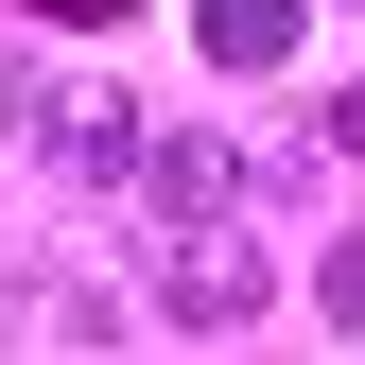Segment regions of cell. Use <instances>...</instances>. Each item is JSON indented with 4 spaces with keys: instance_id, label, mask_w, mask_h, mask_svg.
Returning a JSON list of instances; mask_svg holds the SVG:
<instances>
[{
    "instance_id": "obj_3",
    "label": "cell",
    "mask_w": 365,
    "mask_h": 365,
    "mask_svg": "<svg viewBox=\"0 0 365 365\" xmlns=\"http://www.w3.org/2000/svg\"><path fill=\"white\" fill-rule=\"evenodd\" d=\"M244 209V157L209 140V122H157V157H140V226L174 244V226H226Z\"/></svg>"
},
{
    "instance_id": "obj_2",
    "label": "cell",
    "mask_w": 365,
    "mask_h": 365,
    "mask_svg": "<svg viewBox=\"0 0 365 365\" xmlns=\"http://www.w3.org/2000/svg\"><path fill=\"white\" fill-rule=\"evenodd\" d=\"M157 313L244 331V313H261V244H244V226H174V244H157Z\"/></svg>"
},
{
    "instance_id": "obj_5",
    "label": "cell",
    "mask_w": 365,
    "mask_h": 365,
    "mask_svg": "<svg viewBox=\"0 0 365 365\" xmlns=\"http://www.w3.org/2000/svg\"><path fill=\"white\" fill-rule=\"evenodd\" d=\"M313 296H331V331H365V244H331V279H313Z\"/></svg>"
},
{
    "instance_id": "obj_7",
    "label": "cell",
    "mask_w": 365,
    "mask_h": 365,
    "mask_svg": "<svg viewBox=\"0 0 365 365\" xmlns=\"http://www.w3.org/2000/svg\"><path fill=\"white\" fill-rule=\"evenodd\" d=\"M53 18H122V0H53Z\"/></svg>"
},
{
    "instance_id": "obj_6",
    "label": "cell",
    "mask_w": 365,
    "mask_h": 365,
    "mask_svg": "<svg viewBox=\"0 0 365 365\" xmlns=\"http://www.w3.org/2000/svg\"><path fill=\"white\" fill-rule=\"evenodd\" d=\"M331 140H348V157H365V87H331Z\"/></svg>"
},
{
    "instance_id": "obj_1",
    "label": "cell",
    "mask_w": 365,
    "mask_h": 365,
    "mask_svg": "<svg viewBox=\"0 0 365 365\" xmlns=\"http://www.w3.org/2000/svg\"><path fill=\"white\" fill-rule=\"evenodd\" d=\"M18 140H35V174H53V192H140V157H157V140H140V105H122L105 70H53Z\"/></svg>"
},
{
    "instance_id": "obj_4",
    "label": "cell",
    "mask_w": 365,
    "mask_h": 365,
    "mask_svg": "<svg viewBox=\"0 0 365 365\" xmlns=\"http://www.w3.org/2000/svg\"><path fill=\"white\" fill-rule=\"evenodd\" d=\"M209 70H296V0H209Z\"/></svg>"
}]
</instances>
